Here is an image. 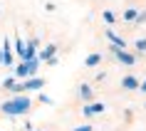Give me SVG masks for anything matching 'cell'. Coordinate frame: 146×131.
Segmentation results:
<instances>
[{
  "mask_svg": "<svg viewBox=\"0 0 146 131\" xmlns=\"http://www.w3.org/2000/svg\"><path fill=\"white\" fill-rule=\"evenodd\" d=\"M124 87H126V89H141V87H139V82L134 77H126L124 79Z\"/></svg>",
  "mask_w": 146,
  "mask_h": 131,
  "instance_id": "obj_4",
  "label": "cell"
},
{
  "mask_svg": "<svg viewBox=\"0 0 146 131\" xmlns=\"http://www.w3.org/2000/svg\"><path fill=\"white\" fill-rule=\"evenodd\" d=\"M102 109H104L102 104H94V107H87V109H84V116H94V114H99Z\"/></svg>",
  "mask_w": 146,
  "mask_h": 131,
  "instance_id": "obj_3",
  "label": "cell"
},
{
  "mask_svg": "<svg viewBox=\"0 0 146 131\" xmlns=\"http://www.w3.org/2000/svg\"><path fill=\"white\" fill-rule=\"evenodd\" d=\"M141 92H146V82H144V84H141Z\"/></svg>",
  "mask_w": 146,
  "mask_h": 131,
  "instance_id": "obj_11",
  "label": "cell"
},
{
  "mask_svg": "<svg viewBox=\"0 0 146 131\" xmlns=\"http://www.w3.org/2000/svg\"><path fill=\"white\" fill-rule=\"evenodd\" d=\"M116 57H119V60H121V62H126V64H134V57H131V54H124L121 50L116 52Z\"/></svg>",
  "mask_w": 146,
  "mask_h": 131,
  "instance_id": "obj_5",
  "label": "cell"
},
{
  "mask_svg": "<svg viewBox=\"0 0 146 131\" xmlns=\"http://www.w3.org/2000/svg\"><path fill=\"white\" fill-rule=\"evenodd\" d=\"M30 109V99H25V97H17V99H10L3 104V111L5 114H23Z\"/></svg>",
  "mask_w": 146,
  "mask_h": 131,
  "instance_id": "obj_1",
  "label": "cell"
},
{
  "mask_svg": "<svg viewBox=\"0 0 146 131\" xmlns=\"http://www.w3.org/2000/svg\"><path fill=\"white\" fill-rule=\"evenodd\" d=\"M42 84H45L42 79H35V82H30V84H27V87H30V89H40V87H42Z\"/></svg>",
  "mask_w": 146,
  "mask_h": 131,
  "instance_id": "obj_8",
  "label": "cell"
},
{
  "mask_svg": "<svg viewBox=\"0 0 146 131\" xmlns=\"http://www.w3.org/2000/svg\"><path fill=\"white\" fill-rule=\"evenodd\" d=\"M99 54H89V57H87V67H94V64H99Z\"/></svg>",
  "mask_w": 146,
  "mask_h": 131,
  "instance_id": "obj_6",
  "label": "cell"
},
{
  "mask_svg": "<svg viewBox=\"0 0 146 131\" xmlns=\"http://www.w3.org/2000/svg\"><path fill=\"white\" fill-rule=\"evenodd\" d=\"M136 47H139V50H146V40H141V42H139Z\"/></svg>",
  "mask_w": 146,
  "mask_h": 131,
  "instance_id": "obj_9",
  "label": "cell"
},
{
  "mask_svg": "<svg viewBox=\"0 0 146 131\" xmlns=\"http://www.w3.org/2000/svg\"><path fill=\"white\" fill-rule=\"evenodd\" d=\"M35 69H37V62L25 60V64H20V67H17V74H20V77H27V74H35Z\"/></svg>",
  "mask_w": 146,
  "mask_h": 131,
  "instance_id": "obj_2",
  "label": "cell"
},
{
  "mask_svg": "<svg viewBox=\"0 0 146 131\" xmlns=\"http://www.w3.org/2000/svg\"><path fill=\"white\" fill-rule=\"evenodd\" d=\"M74 131H92V126H79V129H74Z\"/></svg>",
  "mask_w": 146,
  "mask_h": 131,
  "instance_id": "obj_10",
  "label": "cell"
},
{
  "mask_svg": "<svg viewBox=\"0 0 146 131\" xmlns=\"http://www.w3.org/2000/svg\"><path fill=\"white\" fill-rule=\"evenodd\" d=\"M82 97L84 99H92V87L89 84H82Z\"/></svg>",
  "mask_w": 146,
  "mask_h": 131,
  "instance_id": "obj_7",
  "label": "cell"
}]
</instances>
